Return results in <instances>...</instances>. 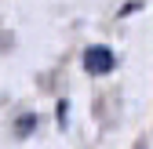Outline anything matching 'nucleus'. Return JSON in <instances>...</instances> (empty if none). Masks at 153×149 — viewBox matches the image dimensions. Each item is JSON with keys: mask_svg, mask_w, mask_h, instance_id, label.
I'll list each match as a JSON object with an SVG mask.
<instances>
[{"mask_svg": "<svg viewBox=\"0 0 153 149\" xmlns=\"http://www.w3.org/2000/svg\"><path fill=\"white\" fill-rule=\"evenodd\" d=\"M84 66H88V73H109L117 66V55L109 47H102V44H95V47L84 51Z\"/></svg>", "mask_w": 153, "mask_h": 149, "instance_id": "nucleus-1", "label": "nucleus"}]
</instances>
